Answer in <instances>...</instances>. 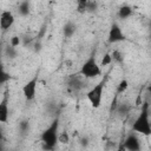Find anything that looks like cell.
Returning a JSON list of instances; mask_svg holds the SVG:
<instances>
[{"label":"cell","mask_w":151,"mask_h":151,"mask_svg":"<svg viewBox=\"0 0 151 151\" xmlns=\"http://www.w3.org/2000/svg\"><path fill=\"white\" fill-rule=\"evenodd\" d=\"M133 14V8L129 5H123L119 7L118 12H117V15L120 20H126L127 18H130L131 15Z\"/></svg>","instance_id":"cell-12"},{"label":"cell","mask_w":151,"mask_h":151,"mask_svg":"<svg viewBox=\"0 0 151 151\" xmlns=\"http://www.w3.org/2000/svg\"><path fill=\"white\" fill-rule=\"evenodd\" d=\"M18 12L21 17H27L31 12V4L28 1H22L18 6Z\"/></svg>","instance_id":"cell-14"},{"label":"cell","mask_w":151,"mask_h":151,"mask_svg":"<svg viewBox=\"0 0 151 151\" xmlns=\"http://www.w3.org/2000/svg\"><path fill=\"white\" fill-rule=\"evenodd\" d=\"M66 85H67V90L70 92L78 93L86 87V81H85L84 77H81L78 73H74V74H70V77L67 78Z\"/></svg>","instance_id":"cell-5"},{"label":"cell","mask_w":151,"mask_h":151,"mask_svg":"<svg viewBox=\"0 0 151 151\" xmlns=\"http://www.w3.org/2000/svg\"><path fill=\"white\" fill-rule=\"evenodd\" d=\"M9 79H11L9 73H8V72L5 70V67H4L2 63L0 61V85L6 84V83H7Z\"/></svg>","instance_id":"cell-17"},{"label":"cell","mask_w":151,"mask_h":151,"mask_svg":"<svg viewBox=\"0 0 151 151\" xmlns=\"http://www.w3.org/2000/svg\"><path fill=\"white\" fill-rule=\"evenodd\" d=\"M20 44H21V38H20L19 35H13V37L11 38V40H9V45H11L12 47H14V48H17Z\"/></svg>","instance_id":"cell-22"},{"label":"cell","mask_w":151,"mask_h":151,"mask_svg":"<svg viewBox=\"0 0 151 151\" xmlns=\"http://www.w3.org/2000/svg\"><path fill=\"white\" fill-rule=\"evenodd\" d=\"M132 131L136 133H140L143 136L151 134V125H150V105L149 101H144L142 105V111L138 117L134 119L132 124Z\"/></svg>","instance_id":"cell-2"},{"label":"cell","mask_w":151,"mask_h":151,"mask_svg":"<svg viewBox=\"0 0 151 151\" xmlns=\"http://www.w3.org/2000/svg\"><path fill=\"white\" fill-rule=\"evenodd\" d=\"M9 99H8V88L5 90L2 99L0 100V123L6 124L8 122V116H9V109H8Z\"/></svg>","instance_id":"cell-9"},{"label":"cell","mask_w":151,"mask_h":151,"mask_svg":"<svg viewBox=\"0 0 151 151\" xmlns=\"http://www.w3.org/2000/svg\"><path fill=\"white\" fill-rule=\"evenodd\" d=\"M131 109H132V105H131L129 101H122V103H119V104L116 106L114 111H116V114H117L120 119H124L126 116H129Z\"/></svg>","instance_id":"cell-11"},{"label":"cell","mask_w":151,"mask_h":151,"mask_svg":"<svg viewBox=\"0 0 151 151\" xmlns=\"http://www.w3.org/2000/svg\"><path fill=\"white\" fill-rule=\"evenodd\" d=\"M116 151H126V149L123 146V144H119V146L117 147V150Z\"/></svg>","instance_id":"cell-25"},{"label":"cell","mask_w":151,"mask_h":151,"mask_svg":"<svg viewBox=\"0 0 151 151\" xmlns=\"http://www.w3.org/2000/svg\"><path fill=\"white\" fill-rule=\"evenodd\" d=\"M0 151H5V146H4L2 142H0Z\"/></svg>","instance_id":"cell-28"},{"label":"cell","mask_w":151,"mask_h":151,"mask_svg":"<svg viewBox=\"0 0 151 151\" xmlns=\"http://www.w3.org/2000/svg\"><path fill=\"white\" fill-rule=\"evenodd\" d=\"M111 63H112V59H111L110 53H105L104 57H103V59H101V63H100L99 66H107V65H110Z\"/></svg>","instance_id":"cell-23"},{"label":"cell","mask_w":151,"mask_h":151,"mask_svg":"<svg viewBox=\"0 0 151 151\" xmlns=\"http://www.w3.org/2000/svg\"><path fill=\"white\" fill-rule=\"evenodd\" d=\"M98 6H99V4H98L97 1H91V0H87L86 13H94V12H97Z\"/></svg>","instance_id":"cell-20"},{"label":"cell","mask_w":151,"mask_h":151,"mask_svg":"<svg viewBox=\"0 0 151 151\" xmlns=\"http://www.w3.org/2000/svg\"><path fill=\"white\" fill-rule=\"evenodd\" d=\"M4 54H5V57H7L8 59H15L17 55H18V51H17V48L12 47V46L8 44V45L5 47V50H4Z\"/></svg>","instance_id":"cell-15"},{"label":"cell","mask_w":151,"mask_h":151,"mask_svg":"<svg viewBox=\"0 0 151 151\" xmlns=\"http://www.w3.org/2000/svg\"><path fill=\"white\" fill-rule=\"evenodd\" d=\"M129 87V81L126 79H122L118 85H117V88H116V96H119V94H123Z\"/></svg>","instance_id":"cell-18"},{"label":"cell","mask_w":151,"mask_h":151,"mask_svg":"<svg viewBox=\"0 0 151 151\" xmlns=\"http://www.w3.org/2000/svg\"><path fill=\"white\" fill-rule=\"evenodd\" d=\"M110 55H111V59H112L113 63H116V64H123V61H124V54L119 50H114L113 52L110 53Z\"/></svg>","instance_id":"cell-16"},{"label":"cell","mask_w":151,"mask_h":151,"mask_svg":"<svg viewBox=\"0 0 151 151\" xmlns=\"http://www.w3.org/2000/svg\"><path fill=\"white\" fill-rule=\"evenodd\" d=\"M77 32V25L73 21H67L63 26V34L65 38H72Z\"/></svg>","instance_id":"cell-13"},{"label":"cell","mask_w":151,"mask_h":151,"mask_svg":"<svg viewBox=\"0 0 151 151\" xmlns=\"http://www.w3.org/2000/svg\"><path fill=\"white\" fill-rule=\"evenodd\" d=\"M38 81H39L38 74H35L32 79H29V80H28V81L22 86L21 92H22V96L25 97V99H26L27 101H32V100L35 98Z\"/></svg>","instance_id":"cell-6"},{"label":"cell","mask_w":151,"mask_h":151,"mask_svg":"<svg viewBox=\"0 0 151 151\" xmlns=\"http://www.w3.org/2000/svg\"><path fill=\"white\" fill-rule=\"evenodd\" d=\"M78 74H80L85 79L97 78V77H99L101 74V68H100L99 64L97 63V59H96L94 54H91L88 57V59L81 65Z\"/></svg>","instance_id":"cell-3"},{"label":"cell","mask_w":151,"mask_h":151,"mask_svg":"<svg viewBox=\"0 0 151 151\" xmlns=\"http://www.w3.org/2000/svg\"><path fill=\"white\" fill-rule=\"evenodd\" d=\"M14 20H15L14 19V15H13V13L11 11H8V9L2 11L0 13V28L2 31L9 29L13 26Z\"/></svg>","instance_id":"cell-10"},{"label":"cell","mask_w":151,"mask_h":151,"mask_svg":"<svg viewBox=\"0 0 151 151\" xmlns=\"http://www.w3.org/2000/svg\"><path fill=\"white\" fill-rule=\"evenodd\" d=\"M4 139V132H2V129L0 127V142H2Z\"/></svg>","instance_id":"cell-27"},{"label":"cell","mask_w":151,"mask_h":151,"mask_svg":"<svg viewBox=\"0 0 151 151\" xmlns=\"http://www.w3.org/2000/svg\"><path fill=\"white\" fill-rule=\"evenodd\" d=\"M28 127H29V124H28V122L27 120H24V122H21V124H20V129H21V131H27L28 130Z\"/></svg>","instance_id":"cell-24"},{"label":"cell","mask_w":151,"mask_h":151,"mask_svg":"<svg viewBox=\"0 0 151 151\" xmlns=\"http://www.w3.org/2000/svg\"><path fill=\"white\" fill-rule=\"evenodd\" d=\"M122 144L126 149V151H140L142 150L140 140H139L138 136L136 134V132H133V131H131L126 136V138L124 139V142Z\"/></svg>","instance_id":"cell-8"},{"label":"cell","mask_w":151,"mask_h":151,"mask_svg":"<svg viewBox=\"0 0 151 151\" xmlns=\"http://www.w3.org/2000/svg\"><path fill=\"white\" fill-rule=\"evenodd\" d=\"M105 83L106 79L103 78L100 81H98L93 87H91L87 92H86V98L90 101L91 106L93 109H98L101 105V100H103V92H104V87H105Z\"/></svg>","instance_id":"cell-4"},{"label":"cell","mask_w":151,"mask_h":151,"mask_svg":"<svg viewBox=\"0 0 151 151\" xmlns=\"http://www.w3.org/2000/svg\"><path fill=\"white\" fill-rule=\"evenodd\" d=\"M125 40H126V35L124 34L120 26L117 22H112L110 26V29H109L107 41L110 44H116V42H122Z\"/></svg>","instance_id":"cell-7"},{"label":"cell","mask_w":151,"mask_h":151,"mask_svg":"<svg viewBox=\"0 0 151 151\" xmlns=\"http://www.w3.org/2000/svg\"><path fill=\"white\" fill-rule=\"evenodd\" d=\"M70 140V136L66 131H63V132H59L58 134V143L60 144H67Z\"/></svg>","instance_id":"cell-21"},{"label":"cell","mask_w":151,"mask_h":151,"mask_svg":"<svg viewBox=\"0 0 151 151\" xmlns=\"http://www.w3.org/2000/svg\"><path fill=\"white\" fill-rule=\"evenodd\" d=\"M81 144H83V145H84V144L87 145V144H88V139H87V138H83V139H81Z\"/></svg>","instance_id":"cell-26"},{"label":"cell","mask_w":151,"mask_h":151,"mask_svg":"<svg viewBox=\"0 0 151 151\" xmlns=\"http://www.w3.org/2000/svg\"><path fill=\"white\" fill-rule=\"evenodd\" d=\"M58 134H59V118L55 117L40 134L41 146L45 151H54L58 144Z\"/></svg>","instance_id":"cell-1"},{"label":"cell","mask_w":151,"mask_h":151,"mask_svg":"<svg viewBox=\"0 0 151 151\" xmlns=\"http://www.w3.org/2000/svg\"><path fill=\"white\" fill-rule=\"evenodd\" d=\"M86 7H87V0H78L76 11L80 14H84V13H86Z\"/></svg>","instance_id":"cell-19"}]
</instances>
